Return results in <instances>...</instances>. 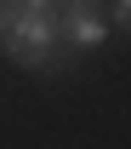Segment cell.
Listing matches in <instances>:
<instances>
[{"instance_id":"cell-1","label":"cell","mask_w":131,"mask_h":149,"mask_svg":"<svg viewBox=\"0 0 131 149\" xmlns=\"http://www.w3.org/2000/svg\"><path fill=\"white\" fill-rule=\"evenodd\" d=\"M103 17H108L114 29H126V23H131V0H108V6H103Z\"/></svg>"},{"instance_id":"cell-2","label":"cell","mask_w":131,"mask_h":149,"mask_svg":"<svg viewBox=\"0 0 131 149\" xmlns=\"http://www.w3.org/2000/svg\"><path fill=\"white\" fill-rule=\"evenodd\" d=\"M0 40H6V17H0Z\"/></svg>"},{"instance_id":"cell-3","label":"cell","mask_w":131,"mask_h":149,"mask_svg":"<svg viewBox=\"0 0 131 149\" xmlns=\"http://www.w3.org/2000/svg\"><path fill=\"white\" fill-rule=\"evenodd\" d=\"M126 35H131V23H126Z\"/></svg>"}]
</instances>
